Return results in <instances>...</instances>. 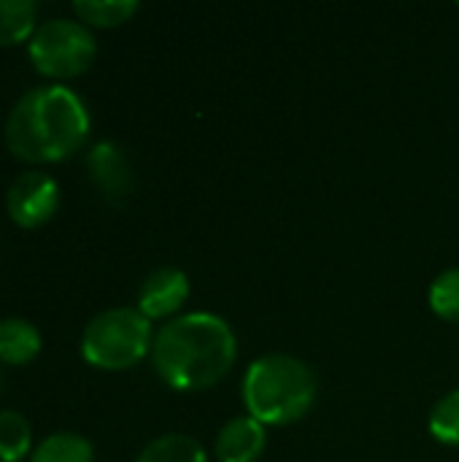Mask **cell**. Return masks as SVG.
I'll return each mask as SVG.
<instances>
[{"label": "cell", "mask_w": 459, "mask_h": 462, "mask_svg": "<svg viewBox=\"0 0 459 462\" xmlns=\"http://www.w3.org/2000/svg\"><path fill=\"white\" fill-rule=\"evenodd\" d=\"M84 100L62 84H41L24 92L5 116L8 152L30 165H51L73 157L89 138Z\"/></svg>", "instance_id": "cell-1"}, {"label": "cell", "mask_w": 459, "mask_h": 462, "mask_svg": "<svg viewBox=\"0 0 459 462\" xmlns=\"http://www.w3.org/2000/svg\"><path fill=\"white\" fill-rule=\"evenodd\" d=\"M238 344L233 328L208 311L168 319L151 344L157 376L179 393H200L219 384L235 365Z\"/></svg>", "instance_id": "cell-2"}, {"label": "cell", "mask_w": 459, "mask_h": 462, "mask_svg": "<svg viewBox=\"0 0 459 462\" xmlns=\"http://www.w3.org/2000/svg\"><path fill=\"white\" fill-rule=\"evenodd\" d=\"M243 406L262 425H292L303 420L319 393L317 374L292 355H262L243 376Z\"/></svg>", "instance_id": "cell-3"}, {"label": "cell", "mask_w": 459, "mask_h": 462, "mask_svg": "<svg viewBox=\"0 0 459 462\" xmlns=\"http://www.w3.org/2000/svg\"><path fill=\"white\" fill-rule=\"evenodd\" d=\"M151 322L130 306L106 309L81 333V357L100 371H127L151 355Z\"/></svg>", "instance_id": "cell-4"}, {"label": "cell", "mask_w": 459, "mask_h": 462, "mask_svg": "<svg viewBox=\"0 0 459 462\" xmlns=\"http://www.w3.org/2000/svg\"><path fill=\"white\" fill-rule=\"evenodd\" d=\"M95 32L84 22L68 16L41 22L32 38L27 41V57L32 68L54 81L81 76L95 62Z\"/></svg>", "instance_id": "cell-5"}, {"label": "cell", "mask_w": 459, "mask_h": 462, "mask_svg": "<svg viewBox=\"0 0 459 462\" xmlns=\"http://www.w3.org/2000/svg\"><path fill=\"white\" fill-rule=\"evenodd\" d=\"M60 208V184L46 171H24L19 173L5 192L8 219L24 230L43 227Z\"/></svg>", "instance_id": "cell-6"}, {"label": "cell", "mask_w": 459, "mask_h": 462, "mask_svg": "<svg viewBox=\"0 0 459 462\" xmlns=\"http://www.w3.org/2000/svg\"><path fill=\"white\" fill-rule=\"evenodd\" d=\"M189 298V279L181 268L151 271L138 290V311L151 319H173Z\"/></svg>", "instance_id": "cell-7"}, {"label": "cell", "mask_w": 459, "mask_h": 462, "mask_svg": "<svg viewBox=\"0 0 459 462\" xmlns=\"http://www.w3.org/2000/svg\"><path fill=\"white\" fill-rule=\"evenodd\" d=\"M87 171L92 184L106 198H124L133 189V165L124 149L114 141H100L89 149Z\"/></svg>", "instance_id": "cell-8"}, {"label": "cell", "mask_w": 459, "mask_h": 462, "mask_svg": "<svg viewBox=\"0 0 459 462\" xmlns=\"http://www.w3.org/2000/svg\"><path fill=\"white\" fill-rule=\"evenodd\" d=\"M265 425L254 417H233L216 436L219 462H257L265 452Z\"/></svg>", "instance_id": "cell-9"}, {"label": "cell", "mask_w": 459, "mask_h": 462, "mask_svg": "<svg viewBox=\"0 0 459 462\" xmlns=\"http://www.w3.org/2000/svg\"><path fill=\"white\" fill-rule=\"evenodd\" d=\"M41 352V333L32 322L22 317L0 319V363L27 365Z\"/></svg>", "instance_id": "cell-10"}, {"label": "cell", "mask_w": 459, "mask_h": 462, "mask_svg": "<svg viewBox=\"0 0 459 462\" xmlns=\"http://www.w3.org/2000/svg\"><path fill=\"white\" fill-rule=\"evenodd\" d=\"M135 462H208L206 449L184 433H165L154 441H149Z\"/></svg>", "instance_id": "cell-11"}, {"label": "cell", "mask_w": 459, "mask_h": 462, "mask_svg": "<svg viewBox=\"0 0 459 462\" xmlns=\"http://www.w3.org/2000/svg\"><path fill=\"white\" fill-rule=\"evenodd\" d=\"M27 462H95V449L84 436L60 430L46 436Z\"/></svg>", "instance_id": "cell-12"}, {"label": "cell", "mask_w": 459, "mask_h": 462, "mask_svg": "<svg viewBox=\"0 0 459 462\" xmlns=\"http://www.w3.org/2000/svg\"><path fill=\"white\" fill-rule=\"evenodd\" d=\"M38 5L32 0H0V46H16L32 38Z\"/></svg>", "instance_id": "cell-13"}, {"label": "cell", "mask_w": 459, "mask_h": 462, "mask_svg": "<svg viewBox=\"0 0 459 462\" xmlns=\"http://www.w3.org/2000/svg\"><path fill=\"white\" fill-rule=\"evenodd\" d=\"M32 428L24 414L5 409L0 411V462L30 460Z\"/></svg>", "instance_id": "cell-14"}, {"label": "cell", "mask_w": 459, "mask_h": 462, "mask_svg": "<svg viewBox=\"0 0 459 462\" xmlns=\"http://www.w3.org/2000/svg\"><path fill=\"white\" fill-rule=\"evenodd\" d=\"M138 11L135 0H76L73 14L87 27H119Z\"/></svg>", "instance_id": "cell-15"}, {"label": "cell", "mask_w": 459, "mask_h": 462, "mask_svg": "<svg viewBox=\"0 0 459 462\" xmlns=\"http://www.w3.org/2000/svg\"><path fill=\"white\" fill-rule=\"evenodd\" d=\"M427 303L444 322L459 325V268L438 273L427 290Z\"/></svg>", "instance_id": "cell-16"}, {"label": "cell", "mask_w": 459, "mask_h": 462, "mask_svg": "<svg viewBox=\"0 0 459 462\" xmlns=\"http://www.w3.org/2000/svg\"><path fill=\"white\" fill-rule=\"evenodd\" d=\"M427 428L436 441L446 447H459V390L446 393L430 411Z\"/></svg>", "instance_id": "cell-17"}, {"label": "cell", "mask_w": 459, "mask_h": 462, "mask_svg": "<svg viewBox=\"0 0 459 462\" xmlns=\"http://www.w3.org/2000/svg\"><path fill=\"white\" fill-rule=\"evenodd\" d=\"M0 387H3V374H0Z\"/></svg>", "instance_id": "cell-18"}]
</instances>
